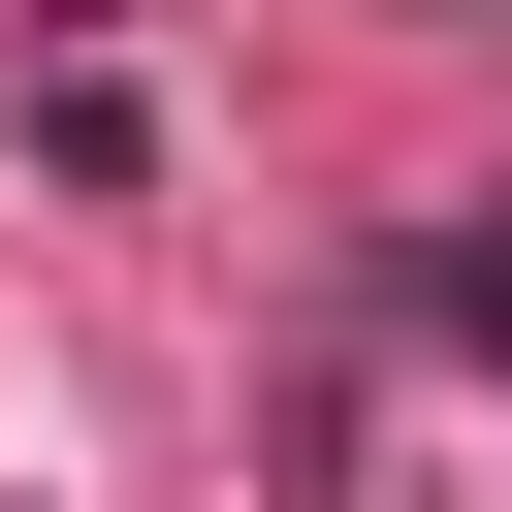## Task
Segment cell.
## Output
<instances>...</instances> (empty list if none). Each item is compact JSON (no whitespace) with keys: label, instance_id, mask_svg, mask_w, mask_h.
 I'll use <instances>...</instances> for the list:
<instances>
[{"label":"cell","instance_id":"6da1fadb","mask_svg":"<svg viewBox=\"0 0 512 512\" xmlns=\"http://www.w3.org/2000/svg\"><path fill=\"white\" fill-rule=\"evenodd\" d=\"M448 320H480V352H512V224H448Z\"/></svg>","mask_w":512,"mask_h":512}]
</instances>
